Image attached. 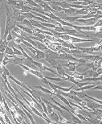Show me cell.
<instances>
[{
    "mask_svg": "<svg viewBox=\"0 0 102 124\" xmlns=\"http://www.w3.org/2000/svg\"><path fill=\"white\" fill-rule=\"evenodd\" d=\"M59 60H67V61H68L78 62L79 58L72 56V54H68V53H65V52H63V53H60Z\"/></svg>",
    "mask_w": 102,
    "mask_h": 124,
    "instance_id": "1",
    "label": "cell"
},
{
    "mask_svg": "<svg viewBox=\"0 0 102 124\" xmlns=\"http://www.w3.org/2000/svg\"><path fill=\"white\" fill-rule=\"evenodd\" d=\"M45 60L47 61L48 63H49V65H51V67L52 68H56L58 67V65H59V63L57 62L56 60H55L54 57L50 54L45 53Z\"/></svg>",
    "mask_w": 102,
    "mask_h": 124,
    "instance_id": "2",
    "label": "cell"
},
{
    "mask_svg": "<svg viewBox=\"0 0 102 124\" xmlns=\"http://www.w3.org/2000/svg\"><path fill=\"white\" fill-rule=\"evenodd\" d=\"M81 58L86 60L88 61H90V62H98L101 59V56H100L99 55H81L80 56Z\"/></svg>",
    "mask_w": 102,
    "mask_h": 124,
    "instance_id": "3",
    "label": "cell"
},
{
    "mask_svg": "<svg viewBox=\"0 0 102 124\" xmlns=\"http://www.w3.org/2000/svg\"><path fill=\"white\" fill-rule=\"evenodd\" d=\"M76 65H77V62H73V61H68L67 64H64V65H62L63 68H67L68 71L73 73L76 72Z\"/></svg>",
    "mask_w": 102,
    "mask_h": 124,
    "instance_id": "4",
    "label": "cell"
},
{
    "mask_svg": "<svg viewBox=\"0 0 102 124\" xmlns=\"http://www.w3.org/2000/svg\"><path fill=\"white\" fill-rule=\"evenodd\" d=\"M16 26H17L18 28H19L21 31H24V32H26V33H28V34H31V35H32V34L34 33V27H33V28H29V27H25V26H23V25H21L20 24H18V23H16Z\"/></svg>",
    "mask_w": 102,
    "mask_h": 124,
    "instance_id": "5",
    "label": "cell"
},
{
    "mask_svg": "<svg viewBox=\"0 0 102 124\" xmlns=\"http://www.w3.org/2000/svg\"><path fill=\"white\" fill-rule=\"evenodd\" d=\"M61 19L65 20V21L70 23V24H72L74 22H76L78 19H81V16H64L60 18Z\"/></svg>",
    "mask_w": 102,
    "mask_h": 124,
    "instance_id": "6",
    "label": "cell"
},
{
    "mask_svg": "<svg viewBox=\"0 0 102 124\" xmlns=\"http://www.w3.org/2000/svg\"><path fill=\"white\" fill-rule=\"evenodd\" d=\"M48 118L52 123H58L60 122V118H59V114L55 113V111H53L52 113H51L49 115H48Z\"/></svg>",
    "mask_w": 102,
    "mask_h": 124,
    "instance_id": "7",
    "label": "cell"
},
{
    "mask_svg": "<svg viewBox=\"0 0 102 124\" xmlns=\"http://www.w3.org/2000/svg\"><path fill=\"white\" fill-rule=\"evenodd\" d=\"M35 88H36V89H39V90H41L42 92H43V93H48V94H49V95H55V93H54V92H52L51 90H49L47 88H45V87H43V86H33Z\"/></svg>",
    "mask_w": 102,
    "mask_h": 124,
    "instance_id": "8",
    "label": "cell"
},
{
    "mask_svg": "<svg viewBox=\"0 0 102 124\" xmlns=\"http://www.w3.org/2000/svg\"><path fill=\"white\" fill-rule=\"evenodd\" d=\"M7 42H6V40L3 39V37L1 38L0 40V52L2 53H4L5 52V50H6V48L7 46Z\"/></svg>",
    "mask_w": 102,
    "mask_h": 124,
    "instance_id": "9",
    "label": "cell"
},
{
    "mask_svg": "<svg viewBox=\"0 0 102 124\" xmlns=\"http://www.w3.org/2000/svg\"><path fill=\"white\" fill-rule=\"evenodd\" d=\"M96 86V83L92 84V85H88V86H84L83 87H80V88H76V89H74L76 92H80V91H86L89 90L90 89H93L94 87Z\"/></svg>",
    "mask_w": 102,
    "mask_h": 124,
    "instance_id": "10",
    "label": "cell"
},
{
    "mask_svg": "<svg viewBox=\"0 0 102 124\" xmlns=\"http://www.w3.org/2000/svg\"><path fill=\"white\" fill-rule=\"evenodd\" d=\"M36 56H35L34 57V60H42V59H45V52H43V51H40V50H38V49H36Z\"/></svg>",
    "mask_w": 102,
    "mask_h": 124,
    "instance_id": "11",
    "label": "cell"
},
{
    "mask_svg": "<svg viewBox=\"0 0 102 124\" xmlns=\"http://www.w3.org/2000/svg\"><path fill=\"white\" fill-rule=\"evenodd\" d=\"M36 44H37L36 49H38V50H40V51L45 52V51H47V50L48 49V48L43 43L39 42V41H36Z\"/></svg>",
    "mask_w": 102,
    "mask_h": 124,
    "instance_id": "12",
    "label": "cell"
},
{
    "mask_svg": "<svg viewBox=\"0 0 102 124\" xmlns=\"http://www.w3.org/2000/svg\"><path fill=\"white\" fill-rule=\"evenodd\" d=\"M55 96H57L58 98H60V100L62 101L64 103V105H68V107H70L71 106V105H70V103H69V101L66 98H64V96H62L61 94H60V93H55Z\"/></svg>",
    "mask_w": 102,
    "mask_h": 124,
    "instance_id": "13",
    "label": "cell"
},
{
    "mask_svg": "<svg viewBox=\"0 0 102 124\" xmlns=\"http://www.w3.org/2000/svg\"><path fill=\"white\" fill-rule=\"evenodd\" d=\"M51 99H52V101L53 102L55 103V105H57V106H59L60 108H61L62 110H64V111H66L67 112H68L69 114H71V111H70V110L68 109V108H67L66 106H64V105H61V104H60V103H59V102H58L57 101H55V100L54 99V98H51Z\"/></svg>",
    "mask_w": 102,
    "mask_h": 124,
    "instance_id": "14",
    "label": "cell"
},
{
    "mask_svg": "<svg viewBox=\"0 0 102 124\" xmlns=\"http://www.w3.org/2000/svg\"><path fill=\"white\" fill-rule=\"evenodd\" d=\"M24 5H25V4H24V1H23V0H20V1H16L15 5V6H14L13 8L21 11V9L23 8V6H24Z\"/></svg>",
    "mask_w": 102,
    "mask_h": 124,
    "instance_id": "15",
    "label": "cell"
},
{
    "mask_svg": "<svg viewBox=\"0 0 102 124\" xmlns=\"http://www.w3.org/2000/svg\"><path fill=\"white\" fill-rule=\"evenodd\" d=\"M70 115L72 117V123L74 124H82L83 123V122L80 120V118H77L75 114H70Z\"/></svg>",
    "mask_w": 102,
    "mask_h": 124,
    "instance_id": "16",
    "label": "cell"
},
{
    "mask_svg": "<svg viewBox=\"0 0 102 124\" xmlns=\"http://www.w3.org/2000/svg\"><path fill=\"white\" fill-rule=\"evenodd\" d=\"M40 71H41V72H43V71H48V72H51V73H54L55 76H58V73H57L56 71H55L53 68L48 67V66H46V65H43V67H42V68H41Z\"/></svg>",
    "mask_w": 102,
    "mask_h": 124,
    "instance_id": "17",
    "label": "cell"
},
{
    "mask_svg": "<svg viewBox=\"0 0 102 124\" xmlns=\"http://www.w3.org/2000/svg\"><path fill=\"white\" fill-rule=\"evenodd\" d=\"M74 86H72L71 87H68V88H65V87H61V86H58L57 89H60V90L62 91V92H65V93H68V92H70V91L72 90V89L74 88Z\"/></svg>",
    "mask_w": 102,
    "mask_h": 124,
    "instance_id": "18",
    "label": "cell"
},
{
    "mask_svg": "<svg viewBox=\"0 0 102 124\" xmlns=\"http://www.w3.org/2000/svg\"><path fill=\"white\" fill-rule=\"evenodd\" d=\"M20 24L23 25V26L27 27H29V28H31V29L33 28V27H32V25L31 24V21H30L29 19H25Z\"/></svg>",
    "mask_w": 102,
    "mask_h": 124,
    "instance_id": "19",
    "label": "cell"
},
{
    "mask_svg": "<svg viewBox=\"0 0 102 124\" xmlns=\"http://www.w3.org/2000/svg\"><path fill=\"white\" fill-rule=\"evenodd\" d=\"M8 78L10 79L11 81H14V82H15V83L16 85H18V86H21V87H22V86H23V85H24V83H22L21 81H18V80L16 79L15 77H14V76H12V75H11V74L10 76H9V77H8Z\"/></svg>",
    "mask_w": 102,
    "mask_h": 124,
    "instance_id": "20",
    "label": "cell"
},
{
    "mask_svg": "<svg viewBox=\"0 0 102 124\" xmlns=\"http://www.w3.org/2000/svg\"><path fill=\"white\" fill-rule=\"evenodd\" d=\"M88 61L86 60L83 59V58H79L78 62H77V65H76V68L77 67H80V66H85V65L87 64Z\"/></svg>",
    "mask_w": 102,
    "mask_h": 124,
    "instance_id": "21",
    "label": "cell"
},
{
    "mask_svg": "<svg viewBox=\"0 0 102 124\" xmlns=\"http://www.w3.org/2000/svg\"><path fill=\"white\" fill-rule=\"evenodd\" d=\"M14 19H15V21L16 22V23H18V24H21V23L24 21V20L26 19V18H25V16L24 15H23V14H21V15H18L17 17H15V18H14Z\"/></svg>",
    "mask_w": 102,
    "mask_h": 124,
    "instance_id": "22",
    "label": "cell"
},
{
    "mask_svg": "<svg viewBox=\"0 0 102 124\" xmlns=\"http://www.w3.org/2000/svg\"><path fill=\"white\" fill-rule=\"evenodd\" d=\"M5 55H8V56H14V52H13V49L12 48L9 47L7 45L6 48V50H5V52H4Z\"/></svg>",
    "mask_w": 102,
    "mask_h": 124,
    "instance_id": "23",
    "label": "cell"
},
{
    "mask_svg": "<svg viewBox=\"0 0 102 124\" xmlns=\"http://www.w3.org/2000/svg\"><path fill=\"white\" fill-rule=\"evenodd\" d=\"M31 12V7L30 6H27V5H24L23 6V8L21 9V13L22 14H24V13H30Z\"/></svg>",
    "mask_w": 102,
    "mask_h": 124,
    "instance_id": "24",
    "label": "cell"
},
{
    "mask_svg": "<svg viewBox=\"0 0 102 124\" xmlns=\"http://www.w3.org/2000/svg\"><path fill=\"white\" fill-rule=\"evenodd\" d=\"M76 11V9L74 8H69V9H64L63 12H64L67 15H72V14H75V12Z\"/></svg>",
    "mask_w": 102,
    "mask_h": 124,
    "instance_id": "25",
    "label": "cell"
},
{
    "mask_svg": "<svg viewBox=\"0 0 102 124\" xmlns=\"http://www.w3.org/2000/svg\"><path fill=\"white\" fill-rule=\"evenodd\" d=\"M40 24L42 25V26L45 27H51V28H55V27H56V25L55 24H50V23H43V22H40Z\"/></svg>",
    "mask_w": 102,
    "mask_h": 124,
    "instance_id": "26",
    "label": "cell"
},
{
    "mask_svg": "<svg viewBox=\"0 0 102 124\" xmlns=\"http://www.w3.org/2000/svg\"><path fill=\"white\" fill-rule=\"evenodd\" d=\"M13 62V60H11V58H9V57H7L6 56H5V57H4V59H3V66H6L7 64L9 63H12Z\"/></svg>",
    "mask_w": 102,
    "mask_h": 124,
    "instance_id": "27",
    "label": "cell"
},
{
    "mask_svg": "<svg viewBox=\"0 0 102 124\" xmlns=\"http://www.w3.org/2000/svg\"><path fill=\"white\" fill-rule=\"evenodd\" d=\"M54 31H56L58 33H64L65 32V28L63 27H59V26H56L54 28Z\"/></svg>",
    "mask_w": 102,
    "mask_h": 124,
    "instance_id": "28",
    "label": "cell"
},
{
    "mask_svg": "<svg viewBox=\"0 0 102 124\" xmlns=\"http://www.w3.org/2000/svg\"><path fill=\"white\" fill-rule=\"evenodd\" d=\"M32 36H36V37H38V38H39V39H41L42 40H46L44 35H43V34H40V33H39V32H36V31H34V33L32 34Z\"/></svg>",
    "mask_w": 102,
    "mask_h": 124,
    "instance_id": "29",
    "label": "cell"
},
{
    "mask_svg": "<svg viewBox=\"0 0 102 124\" xmlns=\"http://www.w3.org/2000/svg\"><path fill=\"white\" fill-rule=\"evenodd\" d=\"M86 95H87V93H85L84 91H82V92H76V96L79 98H80V99H82V98H84L86 97Z\"/></svg>",
    "mask_w": 102,
    "mask_h": 124,
    "instance_id": "30",
    "label": "cell"
},
{
    "mask_svg": "<svg viewBox=\"0 0 102 124\" xmlns=\"http://www.w3.org/2000/svg\"><path fill=\"white\" fill-rule=\"evenodd\" d=\"M12 49H13L14 55H15V56H23L21 51H20V50H18V49H16L15 47H12Z\"/></svg>",
    "mask_w": 102,
    "mask_h": 124,
    "instance_id": "31",
    "label": "cell"
},
{
    "mask_svg": "<svg viewBox=\"0 0 102 124\" xmlns=\"http://www.w3.org/2000/svg\"><path fill=\"white\" fill-rule=\"evenodd\" d=\"M46 78L48 80H50V81H55L58 82H62L63 81H64V79L60 78V77H58V78H55V77H46Z\"/></svg>",
    "mask_w": 102,
    "mask_h": 124,
    "instance_id": "32",
    "label": "cell"
},
{
    "mask_svg": "<svg viewBox=\"0 0 102 124\" xmlns=\"http://www.w3.org/2000/svg\"><path fill=\"white\" fill-rule=\"evenodd\" d=\"M6 4H7L8 6H10L11 7H14L15 5V3H16V1L15 0H8V1H6Z\"/></svg>",
    "mask_w": 102,
    "mask_h": 124,
    "instance_id": "33",
    "label": "cell"
},
{
    "mask_svg": "<svg viewBox=\"0 0 102 124\" xmlns=\"http://www.w3.org/2000/svg\"><path fill=\"white\" fill-rule=\"evenodd\" d=\"M35 76H36V77H39V79H42V78H43V73L41 72V71H36V72H35Z\"/></svg>",
    "mask_w": 102,
    "mask_h": 124,
    "instance_id": "34",
    "label": "cell"
},
{
    "mask_svg": "<svg viewBox=\"0 0 102 124\" xmlns=\"http://www.w3.org/2000/svg\"><path fill=\"white\" fill-rule=\"evenodd\" d=\"M33 64L35 65V66H36V67H37L39 68V70H41V68H42V67H43V64L42 63H40V62H37V61H33Z\"/></svg>",
    "mask_w": 102,
    "mask_h": 124,
    "instance_id": "35",
    "label": "cell"
},
{
    "mask_svg": "<svg viewBox=\"0 0 102 124\" xmlns=\"http://www.w3.org/2000/svg\"><path fill=\"white\" fill-rule=\"evenodd\" d=\"M12 40H14V37H13L12 34H11V31H10V32L8 33V35H7V37H6V42L9 43V42H11V41H12Z\"/></svg>",
    "mask_w": 102,
    "mask_h": 124,
    "instance_id": "36",
    "label": "cell"
},
{
    "mask_svg": "<svg viewBox=\"0 0 102 124\" xmlns=\"http://www.w3.org/2000/svg\"><path fill=\"white\" fill-rule=\"evenodd\" d=\"M93 27H96H96H102V19L97 20L96 24L93 25Z\"/></svg>",
    "mask_w": 102,
    "mask_h": 124,
    "instance_id": "37",
    "label": "cell"
},
{
    "mask_svg": "<svg viewBox=\"0 0 102 124\" xmlns=\"http://www.w3.org/2000/svg\"><path fill=\"white\" fill-rule=\"evenodd\" d=\"M13 31H15V32L16 34H18V35H19V36L22 35V31H21V30H20L19 28H18V27L17 26H15V27H14V28H13Z\"/></svg>",
    "mask_w": 102,
    "mask_h": 124,
    "instance_id": "38",
    "label": "cell"
},
{
    "mask_svg": "<svg viewBox=\"0 0 102 124\" xmlns=\"http://www.w3.org/2000/svg\"><path fill=\"white\" fill-rule=\"evenodd\" d=\"M40 81H41V83H42L43 85H44V86H48V85H49V81L46 78V77H43V78L42 79H40Z\"/></svg>",
    "mask_w": 102,
    "mask_h": 124,
    "instance_id": "39",
    "label": "cell"
},
{
    "mask_svg": "<svg viewBox=\"0 0 102 124\" xmlns=\"http://www.w3.org/2000/svg\"><path fill=\"white\" fill-rule=\"evenodd\" d=\"M48 86H49L50 87H51V88H52V90L53 91H56L57 90V87H58V86H56V85H55V84H53V83H52V82H49V85H48Z\"/></svg>",
    "mask_w": 102,
    "mask_h": 124,
    "instance_id": "40",
    "label": "cell"
},
{
    "mask_svg": "<svg viewBox=\"0 0 102 124\" xmlns=\"http://www.w3.org/2000/svg\"><path fill=\"white\" fill-rule=\"evenodd\" d=\"M3 73H5V74L7 76V77H9V76L11 75V73L9 72V70L6 68V66L3 65Z\"/></svg>",
    "mask_w": 102,
    "mask_h": 124,
    "instance_id": "41",
    "label": "cell"
},
{
    "mask_svg": "<svg viewBox=\"0 0 102 124\" xmlns=\"http://www.w3.org/2000/svg\"><path fill=\"white\" fill-rule=\"evenodd\" d=\"M93 89H95V90H101L102 91V84L97 85V86H96L94 87Z\"/></svg>",
    "mask_w": 102,
    "mask_h": 124,
    "instance_id": "42",
    "label": "cell"
},
{
    "mask_svg": "<svg viewBox=\"0 0 102 124\" xmlns=\"http://www.w3.org/2000/svg\"><path fill=\"white\" fill-rule=\"evenodd\" d=\"M47 110H48V115H49L51 113H52V112H53L52 107L49 105H47Z\"/></svg>",
    "mask_w": 102,
    "mask_h": 124,
    "instance_id": "43",
    "label": "cell"
},
{
    "mask_svg": "<svg viewBox=\"0 0 102 124\" xmlns=\"http://www.w3.org/2000/svg\"><path fill=\"white\" fill-rule=\"evenodd\" d=\"M96 36H97V37H98L100 40H101V39H102V31H96Z\"/></svg>",
    "mask_w": 102,
    "mask_h": 124,
    "instance_id": "44",
    "label": "cell"
},
{
    "mask_svg": "<svg viewBox=\"0 0 102 124\" xmlns=\"http://www.w3.org/2000/svg\"><path fill=\"white\" fill-rule=\"evenodd\" d=\"M4 57H5V55H4V53H2V52H0V63H3Z\"/></svg>",
    "mask_w": 102,
    "mask_h": 124,
    "instance_id": "45",
    "label": "cell"
},
{
    "mask_svg": "<svg viewBox=\"0 0 102 124\" xmlns=\"http://www.w3.org/2000/svg\"><path fill=\"white\" fill-rule=\"evenodd\" d=\"M3 73V64L0 63V75H2Z\"/></svg>",
    "mask_w": 102,
    "mask_h": 124,
    "instance_id": "46",
    "label": "cell"
},
{
    "mask_svg": "<svg viewBox=\"0 0 102 124\" xmlns=\"http://www.w3.org/2000/svg\"><path fill=\"white\" fill-rule=\"evenodd\" d=\"M95 111H98V112H100L101 114H102V110H101L100 108H97V109H96Z\"/></svg>",
    "mask_w": 102,
    "mask_h": 124,
    "instance_id": "47",
    "label": "cell"
},
{
    "mask_svg": "<svg viewBox=\"0 0 102 124\" xmlns=\"http://www.w3.org/2000/svg\"><path fill=\"white\" fill-rule=\"evenodd\" d=\"M0 29H1V27H0ZM0 40H1V39H0Z\"/></svg>",
    "mask_w": 102,
    "mask_h": 124,
    "instance_id": "48",
    "label": "cell"
},
{
    "mask_svg": "<svg viewBox=\"0 0 102 124\" xmlns=\"http://www.w3.org/2000/svg\"><path fill=\"white\" fill-rule=\"evenodd\" d=\"M82 124H84V123H82Z\"/></svg>",
    "mask_w": 102,
    "mask_h": 124,
    "instance_id": "49",
    "label": "cell"
}]
</instances>
